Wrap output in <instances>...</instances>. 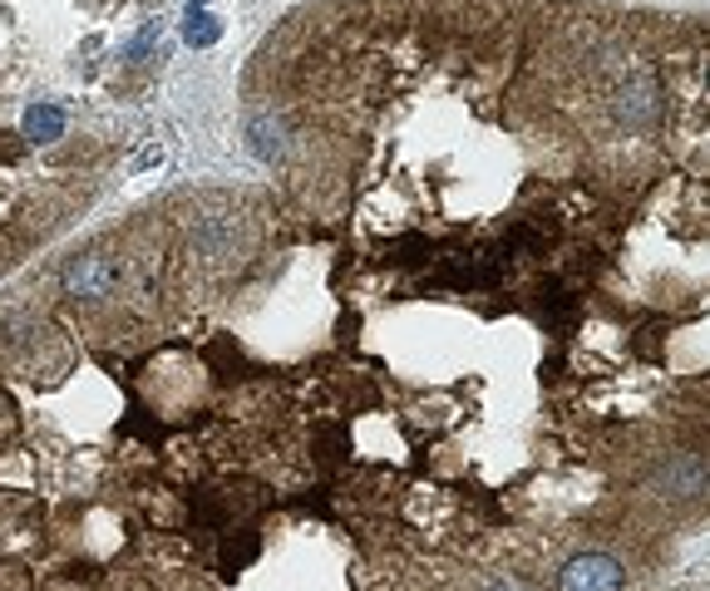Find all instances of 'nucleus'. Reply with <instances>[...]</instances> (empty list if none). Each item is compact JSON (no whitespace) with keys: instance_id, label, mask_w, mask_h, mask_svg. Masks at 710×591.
<instances>
[{"instance_id":"4","label":"nucleus","mask_w":710,"mask_h":591,"mask_svg":"<svg viewBox=\"0 0 710 591\" xmlns=\"http://www.w3.org/2000/svg\"><path fill=\"white\" fill-rule=\"evenodd\" d=\"M183 35H188V45H217V35H223V25H217V15L213 10H203V6H188V25H183Z\"/></svg>"},{"instance_id":"3","label":"nucleus","mask_w":710,"mask_h":591,"mask_svg":"<svg viewBox=\"0 0 710 591\" xmlns=\"http://www.w3.org/2000/svg\"><path fill=\"white\" fill-rule=\"evenodd\" d=\"M25 134L35 138V144H54V138L64 134V114L60 108H50V104H35L25 114Z\"/></svg>"},{"instance_id":"2","label":"nucleus","mask_w":710,"mask_h":591,"mask_svg":"<svg viewBox=\"0 0 710 591\" xmlns=\"http://www.w3.org/2000/svg\"><path fill=\"white\" fill-rule=\"evenodd\" d=\"M64 281H70L74 296H104L109 287H114V267H109L104 257H80Z\"/></svg>"},{"instance_id":"1","label":"nucleus","mask_w":710,"mask_h":591,"mask_svg":"<svg viewBox=\"0 0 710 591\" xmlns=\"http://www.w3.org/2000/svg\"><path fill=\"white\" fill-rule=\"evenodd\" d=\"M617 587H621V567L603 552L573 557L563 572V591H617Z\"/></svg>"},{"instance_id":"6","label":"nucleus","mask_w":710,"mask_h":591,"mask_svg":"<svg viewBox=\"0 0 710 591\" xmlns=\"http://www.w3.org/2000/svg\"><path fill=\"white\" fill-rule=\"evenodd\" d=\"M390 257H395L400 267H414V261H424V257H430V242H424L420 232H414V237H400V242L390 247Z\"/></svg>"},{"instance_id":"8","label":"nucleus","mask_w":710,"mask_h":591,"mask_svg":"<svg viewBox=\"0 0 710 591\" xmlns=\"http://www.w3.org/2000/svg\"><path fill=\"white\" fill-rule=\"evenodd\" d=\"M153 40H158V20H153V25L144 30V35H138V40H134V50H128V54H134V60H138V54H144V50L153 45Z\"/></svg>"},{"instance_id":"5","label":"nucleus","mask_w":710,"mask_h":591,"mask_svg":"<svg viewBox=\"0 0 710 591\" xmlns=\"http://www.w3.org/2000/svg\"><path fill=\"white\" fill-rule=\"evenodd\" d=\"M657 114V90L651 84H641V90L627 94V104H621V118H651Z\"/></svg>"},{"instance_id":"7","label":"nucleus","mask_w":710,"mask_h":591,"mask_svg":"<svg viewBox=\"0 0 710 591\" xmlns=\"http://www.w3.org/2000/svg\"><path fill=\"white\" fill-rule=\"evenodd\" d=\"M543 311L558 315V321H567V315H573V301H567V291L558 287V281H553V287H543Z\"/></svg>"}]
</instances>
